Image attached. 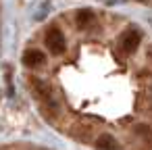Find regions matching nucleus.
Returning a JSON list of instances; mask_svg holds the SVG:
<instances>
[{"label":"nucleus","mask_w":152,"mask_h":150,"mask_svg":"<svg viewBox=\"0 0 152 150\" xmlns=\"http://www.w3.org/2000/svg\"><path fill=\"white\" fill-rule=\"evenodd\" d=\"M142 2H144V0H142Z\"/></svg>","instance_id":"7"},{"label":"nucleus","mask_w":152,"mask_h":150,"mask_svg":"<svg viewBox=\"0 0 152 150\" xmlns=\"http://www.w3.org/2000/svg\"><path fill=\"white\" fill-rule=\"evenodd\" d=\"M23 63H25L27 67H42V65L46 63V56H44L42 50H27V52L23 54Z\"/></svg>","instance_id":"3"},{"label":"nucleus","mask_w":152,"mask_h":150,"mask_svg":"<svg viewBox=\"0 0 152 150\" xmlns=\"http://www.w3.org/2000/svg\"><path fill=\"white\" fill-rule=\"evenodd\" d=\"M75 21H77V25H79V27H88V25L94 21V13H92V11H88V9H81V11L77 13Z\"/></svg>","instance_id":"5"},{"label":"nucleus","mask_w":152,"mask_h":150,"mask_svg":"<svg viewBox=\"0 0 152 150\" xmlns=\"http://www.w3.org/2000/svg\"><path fill=\"white\" fill-rule=\"evenodd\" d=\"M96 148H98V150H117L119 144H117V140H115L110 133H102V135L96 140Z\"/></svg>","instance_id":"4"},{"label":"nucleus","mask_w":152,"mask_h":150,"mask_svg":"<svg viewBox=\"0 0 152 150\" xmlns=\"http://www.w3.org/2000/svg\"><path fill=\"white\" fill-rule=\"evenodd\" d=\"M140 40H142L140 31H135V29L127 31V34L123 36V40H121V48H123V52H127V54L135 52V50H137V46H140Z\"/></svg>","instance_id":"2"},{"label":"nucleus","mask_w":152,"mask_h":150,"mask_svg":"<svg viewBox=\"0 0 152 150\" xmlns=\"http://www.w3.org/2000/svg\"><path fill=\"white\" fill-rule=\"evenodd\" d=\"M46 46L52 54H63L65 52V38L58 29H50L46 34Z\"/></svg>","instance_id":"1"},{"label":"nucleus","mask_w":152,"mask_h":150,"mask_svg":"<svg viewBox=\"0 0 152 150\" xmlns=\"http://www.w3.org/2000/svg\"><path fill=\"white\" fill-rule=\"evenodd\" d=\"M135 131H137L140 135H148V133H152L148 125H135Z\"/></svg>","instance_id":"6"}]
</instances>
